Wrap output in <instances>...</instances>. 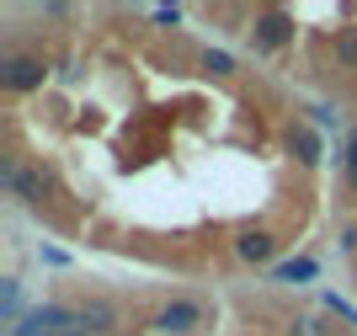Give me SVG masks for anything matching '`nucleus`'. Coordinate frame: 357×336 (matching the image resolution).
I'll return each instance as SVG.
<instances>
[{"instance_id": "nucleus-12", "label": "nucleus", "mask_w": 357, "mask_h": 336, "mask_svg": "<svg viewBox=\"0 0 357 336\" xmlns=\"http://www.w3.org/2000/svg\"><path fill=\"white\" fill-rule=\"evenodd\" d=\"M203 70L208 75H235V59L224 54V48H203Z\"/></svg>"}, {"instance_id": "nucleus-3", "label": "nucleus", "mask_w": 357, "mask_h": 336, "mask_svg": "<svg viewBox=\"0 0 357 336\" xmlns=\"http://www.w3.org/2000/svg\"><path fill=\"white\" fill-rule=\"evenodd\" d=\"M75 326H80V309H70V305H38V309H27L16 326H6V336H70Z\"/></svg>"}, {"instance_id": "nucleus-2", "label": "nucleus", "mask_w": 357, "mask_h": 336, "mask_svg": "<svg viewBox=\"0 0 357 336\" xmlns=\"http://www.w3.org/2000/svg\"><path fill=\"white\" fill-rule=\"evenodd\" d=\"M48 86V59L43 54H6L0 59V91L11 96H27V91Z\"/></svg>"}, {"instance_id": "nucleus-14", "label": "nucleus", "mask_w": 357, "mask_h": 336, "mask_svg": "<svg viewBox=\"0 0 357 336\" xmlns=\"http://www.w3.org/2000/svg\"><path fill=\"white\" fill-rule=\"evenodd\" d=\"M294 336H326V331H320V321H294Z\"/></svg>"}, {"instance_id": "nucleus-9", "label": "nucleus", "mask_w": 357, "mask_h": 336, "mask_svg": "<svg viewBox=\"0 0 357 336\" xmlns=\"http://www.w3.org/2000/svg\"><path fill=\"white\" fill-rule=\"evenodd\" d=\"M272 278H278V283H314V278H320V262H314V256H294V262H283Z\"/></svg>"}, {"instance_id": "nucleus-5", "label": "nucleus", "mask_w": 357, "mask_h": 336, "mask_svg": "<svg viewBox=\"0 0 357 336\" xmlns=\"http://www.w3.org/2000/svg\"><path fill=\"white\" fill-rule=\"evenodd\" d=\"M203 321H208V309L197 305V299H171V305L155 309V321H149V326H155L160 336H192Z\"/></svg>"}, {"instance_id": "nucleus-7", "label": "nucleus", "mask_w": 357, "mask_h": 336, "mask_svg": "<svg viewBox=\"0 0 357 336\" xmlns=\"http://www.w3.org/2000/svg\"><path fill=\"white\" fill-rule=\"evenodd\" d=\"M80 331L86 336H112L118 331V305H112V299H86V305H80Z\"/></svg>"}, {"instance_id": "nucleus-11", "label": "nucleus", "mask_w": 357, "mask_h": 336, "mask_svg": "<svg viewBox=\"0 0 357 336\" xmlns=\"http://www.w3.org/2000/svg\"><path fill=\"white\" fill-rule=\"evenodd\" d=\"M336 59H342V70H357V27L336 32Z\"/></svg>"}, {"instance_id": "nucleus-13", "label": "nucleus", "mask_w": 357, "mask_h": 336, "mask_svg": "<svg viewBox=\"0 0 357 336\" xmlns=\"http://www.w3.org/2000/svg\"><path fill=\"white\" fill-rule=\"evenodd\" d=\"M342 171H347V187L357 192V133H352V145H347V155H342Z\"/></svg>"}, {"instance_id": "nucleus-10", "label": "nucleus", "mask_w": 357, "mask_h": 336, "mask_svg": "<svg viewBox=\"0 0 357 336\" xmlns=\"http://www.w3.org/2000/svg\"><path fill=\"white\" fill-rule=\"evenodd\" d=\"M0 315H6V326H16L27 309H22V283L16 278H6V288H0Z\"/></svg>"}, {"instance_id": "nucleus-4", "label": "nucleus", "mask_w": 357, "mask_h": 336, "mask_svg": "<svg viewBox=\"0 0 357 336\" xmlns=\"http://www.w3.org/2000/svg\"><path fill=\"white\" fill-rule=\"evenodd\" d=\"M294 43V16L283 11V6H267V11H256L251 22V48L256 54H278V48Z\"/></svg>"}, {"instance_id": "nucleus-8", "label": "nucleus", "mask_w": 357, "mask_h": 336, "mask_svg": "<svg viewBox=\"0 0 357 336\" xmlns=\"http://www.w3.org/2000/svg\"><path fill=\"white\" fill-rule=\"evenodd\" d=\"M288 155H294L304 171H310V166H320V133L304 129V123H294V129H288Z\"/></svg>"}, {"instance_id": "nucleus-1", "label": "nucleus", "mask_w": 357, "mask_h": 336, "mask_svg": "<svg viewBox=\"0 0 357 336\" xmlns=\"http://www.w3.org/2000/svg\"><path fill=\"white\" fill-rule=\"evenodd\" d=\"M0 187L11 192V198H22L27 208H43L48 192H54V176L43 166H22L16 155H0Z\"/></svg>"}, {"instance_id": "nucleus-6", "label": "nucleus", "mask_w": 357, "mask_h": 336, "mask_svg": "<svg viewBox=\"0 0 357 336\" xmlns=\"http://www.w3.org/2000/svg\"><path fill=\"white\" fill-rule=\"evenodd\" d=\"M235 256H240L245 267H267L272 256H278V240H272L267 230H240V235H235Z\"/></svg>"}]
</instances>
